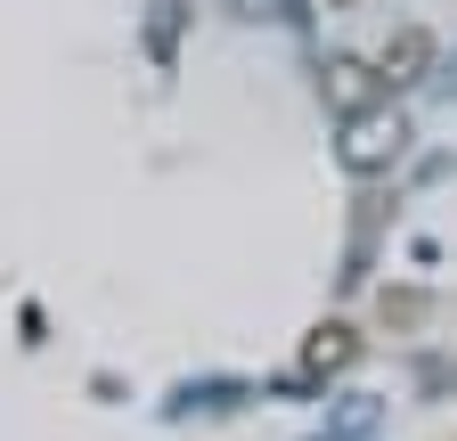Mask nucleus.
I'll list each match as a JSON object with an SVG mask.
<instances>
[{"label": "nucleus", "instance_id": "1", "mask_svg": "<svg viewBox=\"0 0 457 441\" xmlns=\"http://www.w3.org/2000/svg\"><path fill=\"white\" fill-rule=\"evenodd\" d=\"M400 147H409V123L392 115V106H360V115H343V172H392Z\"/></svg>", "mask_w": 457, "mask_h": 441}, {"label": "nucleus", "instance_id": "2", "mask_svg": "<svg viewBox=\"0 0 457 441\" xmlns=\"http://www.w3.org/2000/svg\"><path fill=\"white\" fill-rule=\"evenodd\" d=\"M425 74H433V33H425V25H400V33L376 49V82H384V98L409 90V82H425Z\"/></svg>", "mask_w": 457, "mask_h": 441}, {"label": "nucleus", "instance_id": "3", "mask_svg": "<svg viewBox=\"0 0 457 441\" xmlns=\"http://www.w3.org/2000/svg\"><path fill=\"white\" fill-rule=\"evenodd\" d=\"M319 90H327V106H335V115H360V106H376V98H384L376 58H327Z\"/></svg>", "mask_w": 457, "mask_h": 441}, {"label": "nucleus", "instance_id": "4", "mask_svg": "<svg viewBox=\"0 0 457 441\" xmlns=\"http://www.w3.org/2000/svg\"><path fill=\"white\" fill-rule=\"evenodd\" d=\"M352 360H360V327L352 319H319L303 336V376H343Z\"/></svg>", "mask_w": 457, "mask_h": 441}, {"label": "nucleus", "instance_id": "5", "mask_svg": "<svg viewBox=\"0 0 457 441\" xmlns=\"http://www.w3.org/2000/svg\"><path fill=\"white\" fill-rule=\"evenodd\" d=\"M311 9H327V17H343V9H360V0H311Z\"/></svg>", "mask_w": 457, "mask_h": 441}]
</instances>
